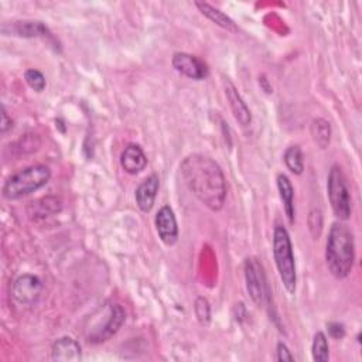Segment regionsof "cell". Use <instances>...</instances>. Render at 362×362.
<instances>
[{
	"mask_svg": "<svg viewBox=\"0 0 362 362\" xmlns=\"http://www.w3.org/2000/svg\"><path fill=\"white\" fill-rule=\"evenodd\" d=\"M188 189L209 209H222L226 198V181L216 161L204 154H191L180 165Z\"/></svg>",
	"mask_w": 362,
	"mask_h": 362,
	"instance_id": "6da1fadb",
	"label": "cell"
},
{
	"mask_svg": "<svg viewBox=\"0 0 362 362\" xmlns=\"http://www.w3.org/2000/svg\"><path fill=\"white\" fill-rule=\"evenodd\" d=\"M325 262L329 273L337 279H345L355 262V240L348 225L334 222L329 228L325 245Z\"/></svg>",
	"mask_w": 362,
	"mask_h": 362,
	"instance_id": "7a4b0ae2",
	"label": "cell"
},
{
	"mask_svg": "<svg viewBox=\"0 0 362 362\" xmlns=\"http://www.w3.org/2000/svg\"><path fill=\"white\" fill-rule=\"evenodd\" d=\"M273 257L284 288L287 293L294 294L297 286L296 260L290 235L283 225H276L273 230Z\"/></svg>",
	"mask_w": 362,
	"mask_h": 362,
	"instance_id": "3957f363",
	"label": "cell"
},
{
	"mask_svg": "<svg viewBox=\"0 0 362 362\" xmlns=\"http://www.w3.org/2000/svg\"><path fill=\"white\" fill-rule=\"evenodd\" d=\"M49 178L51 171L44 164L25 167L7 178L3 185V197L10 201L20 199L44 187Z\"/></svg>",
	"mask_w": 362,
	"mask_h": 362,
	"instance_id": "277c9868",
	"label": "cell"
},
{
	"mask_svg": "<svg viewBox=\"0 0 362 362\" xmlns=\"http://www.w3.org/2000/svg\"><path fill=\"white\" fill-rule=\"evenodd\" d=\"M327 194L334 215L339 221H346L351 215V197L344 173L338 165H332L328 173Z\"/></svg>",
	"mask_w": 362,
	"mask_h": 362,
	"instance_id": "5b68a950",
	"label": "cell"
},
{
	"mask_svg": "<svg viewBox=\"0 0 362 362\" xmlns=\"http://www.w3.org/2000/svg\"><path fill=\"white\" fill-rule=\"evenodd\" d=\"M246 290L252 301L262 307L270 301V288L262 263L256 257H247L243 264Z\"/></svg>",
	"mask_w": 362,
	"mask_h": 362,
	"instance_id": "8992f818",
	"label": "cell"
},
{
	"mask_svg": "<svg viewBox=\"0 0 362 362\" xmlns=\"http://www.w3.org/2000/svg\"><path fill=\"white\" fill-rule=\"evenodd\" d=\"M124 320H126V313H124L123 307L120 304H110L107 307V313L103 318V324L99 322L90 331V334H88V337H86L88 342L99 344V342L107 341L120 329Z\"/></svg>",
	"mask_w": 362,
	"mask_h": 362,
	"instance_id": "52a82bcc",
	"label": "cell"
},
{
	"mask_svg": "<svg viewBox=\"0 0 362 362\" xmlns=\"http://www.w3.org/2000/svg\"><path fill=\"white\" fill-rule=\"evenodd\" d=\"M42 290V283L37 276L21 274L18 276L11 286V294L14 300L23 305L34 304Z\"/></svg>",
	"mask_w": 362,
	"mask_h": 362,
	"instance_id": "ba28073f",
	"label": "cell"
},
{
	"mask_svg": "<svg viewBox=\"0 0 362 362\" xmlns=\"http://www.w3.org/2000/svg\"><path fill=\"white\" fill-rule=\"evenodd\" d=\"M1 33L4 35H16L23 38H52V34L49 28L42 21L35 20H18V21H10L3 23Z\"/></svg>",
	"mask_w": 362,
	"mask_h": 362,
	"instance_id": "9c48e42d",
	"label": "cell"
},
{
	"mask_svg": "<svg viewBox=\"0 0 362 362\" xmlns=\"http://www.w3.org/2000/svg\"><path fill=\"white\" fill-rule=\"evenodd\" d=\"M171 64L177 72L189 79L201 81L208 76L206 64L195 55L187 52H175L171 58Z\"/></svg>",
	"mask_w": 362,
	"mask_h": 362,
	"instance_id": "30bf717a",
	"label": "cell"
},
{
	"mask_svg": "<svg viewBox=\"0 0 362 362\" xmlns=\"http://www.w3.org/2000/svg\"><path fill=\"white\" fill-rule=\"evenodd\" d=\"M156 229L160 239L167 245L171 246L178 239V225L174 215V211L170 205H163L154 218Z\"/></svg>",
	"mask_w": 362,
	"mask_h": 362,
	"instance_id": "8fae6325",
	"label": "cell"
},
{
	"mask_svg": "<svg viewBox=\"0 0 362 362\" xmlns=\"http://www.w3.org/2000/svg\"><path fill=\"white\" fill-rule=\"evenodd\" d=\"M158 188H160V180L156 174L148 175L146 180H143L139 184L134 192V198L140 211L148 212L153 208Z\"/></svg>",
	"mask_w": 362,
	"mask_h": 362,
	"instance_id": "7c38bea8",
	"label": "cell"
},
{
	"mask_svg": "<svg viewBox=\"0 0 362 362\" xmlns=\"http://www.w3.org/2000/svg\"><path fill=\"white\" fill-rule=\"evenodd\" d=\"M51 359L59 362H78L81 359V345L71 337L58 338L51 346Z\"/></svg>",
	"mask_w": 362,
	"mask_h": 362,
	"instance_id": "4fadbf2b",
	"label": "cell"
},
{
	"mask_svg": "<svg viewBox=\"0 0 362 362\" xmlns=\"http://www.w3.org/2000/svg\"><path fill=\"white\" fill-rule=\"evenodd\" d=\"M225 95H226V99L229 102L230 110H232L236 122L243 127L249 126L252 122V113H250L249 107L246 106V103L243 102L239 92L236 90V88L229 81H226V83H225Z\"/></svg>",
	"mask_w": 362,
	"mask_h": 362,
	"instance_id": "5bb4252c",
	"label": "cell"
},
{
	"mask_svg": "<svg viewBox=\"0 0 362 362\" xmlns=\"http://www.w3.org/2000/svg\"><path fill=\"white\" fill-rule=\"evenodd\" d=\"M120 165L129 174H137L147 165V157L137 144H129L120 154Z\"/></svg>",
	"mask_w": 362,
	"mask_h": 362,
	"instance_id": "9a60e30c",
	"label": "cell"
},
{
	"mask_svg": "<svg viewBox=\"0 0 362 362\" xmlns=\"http://www.w3.org/2000/svg\"><path fill=\"white\" fill-rule=\"evenodd\" d=\"M277 188L280 198L284 205V212L287 215L288 222L293 225L296 219V208H294V188L287 175L279 174L277 175Z\"/></svg>",
	"mask_w": 362,
	"mask_h": 362,
	"instance_id": "2e32d148",
	"label": "cell"
},
{
	"mask_svg": "<svg viewBox=\"0 0 362 362\" xmlns=\"http://www.w3.org/2000/svg\"><path fill=\"white\" fill-rule=\"evenodd\" d=\"M195 6L199 8V11H201L206 18H209L212 23H215V24L219 25L221 28L228 30V31H232V33L238 31V27H236L235 21H233L229 16H226L223 11H221L219 8L211 6V4L206 3V1H195Z\"/></svg>",
	"mask_w": 362,
	"mask_h": 362,
	"instance_id": "e0dca14e",
	"label": "cell"
},
{
	"mask_svg": "<svg viewBox=\"0 0 362 362\" xmlns=\"http://www.w3.org/2000/svg\"><path fill=\"white\" fill-rule=\"evenodd\" d=\"M311 136L321 148H325L331 139L329 123L325 119H314L311 123Z\"/></svg>",
	"mask_w": 362,
	"mask_h": 362,
	"instance_id": "ac0fdd59",
	"label": "cell"
},
{
	"mask_svg": "<svg viewBox=\"0 0 362 362\" xmlns=\"http://www.w3.org/2000/svg\"><path fill=\"white\" fill-rule=\"evenodd\" d=\"M283 160L287 165V168L296 174L300 175L303 174L304 170V158H303V151L300 148V146H290L283 156Z\"/></svg>",
	"mask_w": 362,
	"mask_h": 362,
	"instance_id": "d6986e66",
	"label": "cell"
},
{
	"mask_svg": "<svg viewBox=\"0 0 362 362\" xmlns=\"http://www.w3.org/2000/svg\"><path fill=\"white\" fill-rule=\"evenodd\" d=\"M311 354L315 362H327L329 358L328 339L322 331H317L311 344Z\"/></svg>",
	"mask_w": 362,
	"mask_h": 362,
	"instance_id": "ffe728a7",
	"label": "cell"
},
{
	"mask_svg": "<svg viewBox=\"0 0 362 362\" xmlns=\"http://www.w3.org/2000/svg\"><path fill=\"white\" fill-rule=\"evenodd\" d=\"M24 79L27 82V85L34 89L35 92H42L47 86V81H45V76L42 75V72H40L38 69H27L24 72Z\"/></svg>",
	"mask_w": 362,
	"mask_h": 362,
	"instance_id": "44dd1931",
	"label": "cell"
},
{
	"mask_svg": "<svg viewBox=\"0 0 362 362\" xmlns=\"http://www.w3.org/2000/svg\"><path fill=\"white\" fill-rule=\"evenodd\" d=\"M195 315L201 324H208L211 320V307L205 297H198L194 304Z\"/></svg>",
	"mask_w": 362,
	"mask_h": 362,
	"instance_id": "7402d4cb",
	"label": "cell"
},
{
	"mask_svg": "<svg viewBox=\"0 0 362 362\" xmlns=\"http://www.w3.org/2000/svg\"><path fill=\"white\" fill-rule=\"evenodd\" d=\"M276 358L280 362H293L294 356L291 355L290 349L287 348V345L284 342H279L277 348H276Z\"/></svg>",
	"mask_w": 362,
	"mask_h": 362,
	"instance_id": "603a6c76",
	"label": "cell"
},
{
	"mask_svg": "<svg viewBox=\"0 0 362 362\" xmlns=\"http://www.w3.org/2000/svg\"><path fill=\"white\" fill-rule=\"evenodd\" d=\"M327 328H328V334L335 339H339L345 335V328L339 322H328Z\"/></svg>",
	"mask_w": 362,
	"mask_h": 362,
	"instance_id": "cb8c5ba5",
	"label": "cell"
},
{
	"mask_svg": "<svg viewBox=\"0 0 362 362\" xmlns=\"http://www.w3.org/2000/svg\"><path fill=\"white\" fill-rule=\"evenodd\" d=\"M0 129H1V134H6L8 130L13 129V120L11 117H8L6 109H1V123H0Z\"/></svg>",
	"mask_w": 362,
	"mask_h": 362,
	"instance_id": "d4e9b609",
	"label": "cell"
}]
</instances>
